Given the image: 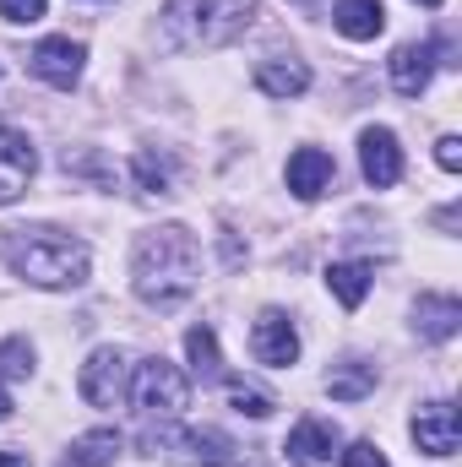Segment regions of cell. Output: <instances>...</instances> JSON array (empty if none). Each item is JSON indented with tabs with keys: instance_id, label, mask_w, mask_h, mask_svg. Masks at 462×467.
<instances>
[{
	"instance_id": "cell-1",
	"label": "cell",
	"mask_w": 462,
	"mask_h": 467,
	"mask_svg": "<svg viewBox=\"0 0 462 467\" xmlns=\"http://www.w3.org/2000/svg\"><path fill=\"white\" fill-rule=\"evenodd\" d=\"M196 283H202V244H196L191 229L163 223V229H147L136 239V294H142V305L174 310L196 294Z\"/></svg>"
},
{
	"instance_id": "cell-2",
	"label": "cell",
	"mask_w": 462,
	"mask_h": 467,
	"mask_svg": "<svg viewBox=\"0 0 462 467\" xmlns=\"http://www.w3.org/2000/svg\"><path fill=\"white\" fill-rule=\"evenodd\" d=\"M0 255L11 261L16 277H27L38 288H77V283H88V266H93L88 244L60 229H5Z\"/></svg>"
},
{
	"instance_id": "cell-3",
	"label": "cell",
	"mask_w": 462,
	"mask_h": 467,
	"mask_svg": "<svg viewBox=\"0 0 462 467\" xmlns=\"http://www.w3.org/2000/svg\"><path fill=\"white\" fill-rule=\"evenodd\" d=\"M256 16H261L256 0H169L163 44L169 49H218V44H234Z\"/></svg>"
},
{
	"instance_id": "cell-4",
	"label": "cell",
	"mask_w": 462,
	"mask_h": 467,
	"mask_svg": "<svg viewBox=\"0 0 462 467\" xmlns=\"http://www.w3.org/2000/svg\"><path fill=\"white\" fill-rule=\"evenodd\" d=\"M131 402H136L142 419H180L185 402H191V386L169 358H142L136 380H131Z\"/></svg>"
},
{
	"instance_id": "cell-5",
	"label": "cell",
	"mask_w": 462,
	"mask_h": 467,
	"mask_svg": "<svg viewBox=\"0 0 462 467\" xmlns=\"http://www.w3.org/2000/svg\"><path fill=\"white\" fill-rule=\"evenodd\" d=\"M125 375H131V358L120 348H99L82 364L77 391H82V402H93V408H120V402H125Z\"/></svg>"
},
{
	"instance_id": "cell-6",
	"label": "cell",
	"mask_w": 462,
	"mask_h": 467,
	"mask_svg": "<svg viewBox=\"0 0 462 467\" xmlns=\"http://www.w3.org/2000/svg\"><path fill=\"white\" fill-rule=\"evenodd\" d=\"M33 169H38V152H33L27 130H16L11 119H0V207H11L27 191Z\"/></svg>"
},
{
	"instance_id": "cell-7",
	"label": "cell",
	"mask_w": 462,
	"mask_h": 467,
	"mask_svg": "<svg viewBox=\"0 0 462 467\" xmlns=\"http://www.w3.org/2000/svg\"><path fill=\"white\" fill-rule=\"evenodd\" d=\"M82 60H88V49H82L77 38H44V44H33V55H27L33 77L49 82V88H77Z\"/></svg>"
},
{
	"instance_id": "cell-8",
	"label": "cell",
	"mask_w": 462,
	"mask_h": 467,
	"mask_svg": "<svg viewBox=\"0 0 462 467\" xmlns=\"http://www.w3.org/2000/svg\"><path fill=\"white\" fill-rule=\"evenodd\" d=\"M359 163H364V180H370L375 191H392V185L403 180V147H397V130L370 125V130L359 136Z\"/></svg>"
},
{
	"instance_id": "cell-9",
	"label": "cell",
	"mask_w": 462,
	"mask_h": 467,
	"mask_svg": "<svg viewBox=\"0 0 462 467\" xmlns=\"http://www.w3.org/2000/svg\"><path fill=\"white\" fill-rule=\"evenodd\" d=\"M250 353H256L261 364H272V369H289V364L299 358V332L289 327L283 310H261V316H256V327H250Z\"/></svg>"
},
{
	"instance_id": "cell-10",
	"label": "cell",
	"mask_w": 462,
	"mask_h": 467,
	"mask_svg": "<svg viewBox=\"0 0 462 467\" xmlns=\"http://www.w3.org/2000/svg\"><path fill=\"white\" fill-rule=\"evenodd\" d=\"M414 441H419L425 457H452L457 441H462L457 408H452V402H430V408H419V419H414Z\"/></svg>"
},
{
	"instance_id": "cell-11",
	"label": "cell",
	"mask_w": 462,
	"mask_h": 467,
	"mask_svg": "<svg viewBox=\"0 0 462 467\" xmlns=\"http://www.w3.org/2000/svg\"><path fill=\"white\" fill-rule=\"evenodd\" d=\"M430 77H436V44H403L392 55V88L403 99H419L430 88Z\"/></svg>"
},
{
	"instance_id": "cell-12",
	"label": "cell",
	"mask_w": 462,
	"mask_h": 467,
	"mask_svg": "<svg viewBox=\"0 0 462 467\" xmlns=\"http://www.w3.org/2000/svg\"><path fill=\"white\" fill-rule=\"evenodd\" d=\"M332 174H338V163H332L321 147H299V152L289 158V191L305 196V202H316V196L332 185Z\"/></svg>"
},
{
	"instance_id": "cell-13",
	"label": "cell",
	"mask_w": 462,
	"mask_h": 467,
	"mask_svg": "<svg viewBox=\"0 0 462 467\" xmlns=\"http://www.w3.org/2000/svg\"><path fill=\"white\" fill-rule=\"evenodd\" d=\"M289 462L299 467H316L327 462L332 451H338V424H327V419H305V424H294V435H289Z\"/></svg>"
},
{
	"instance_id": "cell-14",
	"label": "cell",
	"mask_w": 462,
	"mask_h": 467,
	"mask_svg": "<svg viewBox=\"0 0 462 467\" xmlns=\"http://www.w3.org/2000/svg\"><path fill=\"white\" fill-rule=\"evenodd\" d=\"M256 88L272 93V99H299L310 88V66L294 60V55H272V60L256 66Z\"/></svg>"
},
{
	"instance_id": "cell-15",
	"label": "cell",
	"mask_w": 462,
	"mask_h": 467,
	"mask_svg": "<svg viewBox=\"0 0 462 467\" xmlns=\"http://www.w3.org/2000/svg\"><path fill=\"white\" fill-rule=\"evenodd\" d=\"M414 321H419V337H430V343H446V337H457L462 305L452 299V294H419V305H414Z\"/></svg>"
},
{
	"instance_id": "cell-16",
	"label": "cell",
	"mask_w": 462,
	"mask_h": 467,
	"mask_svg": "<svg viewBox=\"0 0 462 467\" xmlns=\"http://www.w3.org/2000/svg\"><path fill=\"white\" fill-rule=\"evenodd\" d=\"M174 446L185 451V467H229L234 462V441L224 430H185Z\"/></svg>"
},
{
	"instance_id": "cell-17",
	"label": "cell",
	"mask_w": 462,
	"mask_h": 467,
	"mask_svg": "<svg viewBox=\"0 0 462 467\" xmlns=\"http://www.w3.org/2000/svg\"><path fill=\"white\" fill-rule=\"evenodd\" d=\"M332 22H338V33L343 38H375L381 27H386V5L381 0H338L332 5Z\"/></svg>"
},
{
	"instance_id": "cell-18",
	"label": "cell",
	"mask_w": 462,
	"mask_h": 467,
	"mask_svg": "<svg viewBox=\"0 0 462 467\" xmlns=\"http://www.w3.org/2000/svg\"><path fill=\"white\" fill-rule=\"evenodd\" d=\"M327 391H332L338 402H364V397L375 391V364H370V358H343V364H332Z\"/></svg>"
},
{
	"instance_id": "cell-19",
	"label": "cell",
	"mask_w": 462,
	"mask_h": 467,
	"mask_svg": "<svg viewBox=\"0 0 462 467\" xmlns=\"http://www.w3.org/2000/svg\"><path fill=\"white\" fill-rule=\"evenodd\" d=\"M120 430H93V435H82V441H71V451L60 457V467H110L120 457Z\"/></svg>"
},
{
	"instance_id": "cell-20",
	"label": "cell",
	"mask_w": 462,
	"mask_h": 467,
	"mask_svg": "<svg viewBox=\"0 0 462 467\" xmlns=\"http://www.w3.org/2000/svg\"><path fill=\"white\" fill-rule=\"evenodd\" d=\"M327 288L338 294L343 310H359L364 294H370V266H364V261H338V266L327 272Z\"/></svg>"
},
{
	"instance_id": "cell-21",
	"label": "cell",
	"mask_w": 462,
	"mask_h": 467,
	"mask_svg": "<svg viewBox=\"0 0 462 467\" xmlns=\"http://www.w3.org/2000/svg\"><path fill=\"white\" fill-rule=\"evenodd\" d=\"M185 353H191L196 380H218V375H224V353H218L213 327H191V332H185Z\"/></svg>"
},
{
	"instance_id": "cell-22",
	"label": "cell",
	"mask_w": 462,
	"mask_h": 467,
	"mask_svg": "<svg viewBox=\"0 0 462 467\" xmlns=\"http://www.w3.org/2000/svg\"><path fill=\"white\" fill-rule=\"evenodd\" d=\"M33 375V348L27 337H5L0 343V380H27Z\"/></svg>"
},
{
	"instance_id": "cell-23",
	"label": "cell",
	"mask_w": 462,
	"mask_h": 467,
	"mask_svg": "<svg viewBox=\"0 0 462 467\" xmlns=\"http://www.w3.org/2000/svg\"><path fill=\"white\" fill-rule=\"evenodd\" d=\"M229 402H234V413H245V419H267L272 413V397L245 386V380H229Z\"/></svg>"
},
{
	"instance_id": "cell-24",
	"label": "cell",
	"mask_w": 462,
	"mask_h": 467,
	"mask_svg": "<svg viewBox=\"0 0 462 467\" xmlns=\"http://www.w3.org/2000/svg\"><path fill=\"white\" fill-rule=\"evenodd\" d=\"M136 180H142V191L163 196V191H169V163L152 158V152H142V158H136Z\"/></svg>"
},
{
	"instance_id": "cell-25",
	"label": "cell",
	"mask_w": 462,
	"mask_h": 467,
	"mask_svg": "<svg viewBox=\"0 0 462 467\" xmlns=\"http://www.w3.org/2000/svg\"><path fill=\"white\" fill-rule=\"evenodd\" d=\"M343 467H386V457H381L370 441H353V446L343 451Z\"/></svg>"
},
{
	"instance_id": "cell-26",
	"label": "cell",
	"mask_w": 462,
	"mask_h": 467,
	"mask_svg": "<svg viewBox=\"0 0 462 467\" xmlns=\"http://www.w3.org/2000/svg\"><path fill=\"white\" fill-rule=\"evenodd\" d=\"M5 22H38L44 16V0H0Z\"/></svg>"
},
{
	"instance_id": "cell-27",
	"label": "cell",
	"mask_w": 462,
	"mask_h": 467,
	"mask_svg": "<svg viewBox=\"0 0 462 467\" xmlns=\"http://www.w3.org/2000/svg\"><path fill=\"white\" fill-rule=\"evenodd\" d=\"M436 163H441L446 174H457L462 169V141L457 136H441V141H436Z\"/></svg>"
},
{
	"instance_id": "cell-28",
	"label": "cell",
	"mask_w": 462,
	"mask_h": 467,
	"mask_svg": "<svg viewBox=\"0 0 462 467\" xmlns=\"http://www.w3.org/2000/svg\"><path fill=\"white\" fill-rule=\"evenodd\" d=\"M0 467H27V457H22V451H5V446H0Z\"/></svg>"
},
{
	"instance_id": "cell-29",
	"label": "cell",
	"mask_w": 462,
	"mask_h": 467,
	"mask_svg": "<svg viewBox=\"0 0 462 467\" xmlns=\"http://www.w3.org/2000/svg\"><path fill=\"white\" fill-rule=\"evenodd\" d=\"M5 419H11V397L0 391V424H5Z\"/></svg>"
},
{
	"instance_id": "cell-30",
	"label": "cell",
	"mask_w": 462,
	"mask_h": 467,
	"mask_svg": "<svg viewBox=\"0 0 462 467\" xmlns=\"http://www.w3.org/2000/svg\"><path fill=\"white\" fill-rule=\"evenodd\" d=\"M419 5H446V0H419Z\"/></svg>"
}]
</instances>
